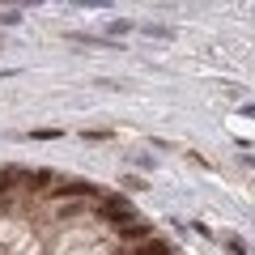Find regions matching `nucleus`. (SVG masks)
Here are the masks:
<instances>
[{"mask_svg":"<svg viewBox=\"0 0 255 255\" xmlns=\"http://www.w3.org/2000/svg\"><path fill=\"white\" fill-rule=\"evenodd\" d=\"M98 217L102 221H115V226H128V221H132V209H128L124 196H102V200H98Z\"/></svg>","mask_w":255,"mask_h":255,"instance_id":"nucleus-1","label":"nucleus"},{"mask_svg":"<svg viewBox=\"0 0 255 255\" xmlns=\"http://www.w3.org/2000/svg\"><path fill=\"white\" fill-rule=\"evenodd\" d=\"M136 255H174V251H170V243H162V238H149V243L136 247Z\"/></svg>","mask_w":255,"mask_h":255,"instance_id":"nucleus-2","label":"nucleus"},{"mask_svg":"<svg viewBox=\"0 0 255 255\" xmlns=\"http://www.w3.org/2000/svg\"><path fill=\"white\" fill-rule=\"evenodd\" d=\"M124 230V238H149V221H140V217H132L128 226H119Z\"/></svg>","mask_w":255,"mask_h":255,"instance_id":"nucleus-3","label":"nucleus"},{"mask_svg":"<svg viewBox=\"0 0 255 255\" xmlns=\"http://www.w3.org/2000/svg\"><path fill=\"white\" fill-rule=\"evenodd\" d=\"M60 191H68V196H90V183H81V179H68V183H60Z\"/></svg>","mask_w":255,"mask_h":255,"instance_id":"nucleus-4","label":"nucleus"},{"mask_svg":"<svg viewBox=\"0 0 255 255\" xmlns=\"http://www.w3.org/2000/svg\"><path fill=\"white\" fill-rule=\"evenodd\" d=\"M13 183H17V170H9V166H4V170H0V191H9Z\"/></svg>","mask_w":255,"mask_h":255,"instance_id":"nucleus-5","label":"nucleus"},{"mask_svg":"<svg viewBox=\"0 0 255 255\" xmlns=\"http://www.w3.org/2000/svg\"><path fill=\"white\" fill-rule=\"evenodd\" d=\"M26 183H30V187H43V183H51V170H34Z\"/></svg>","mask_w":255,"mask_h":255,"instance_id":"nucleus-6","label":"nucleus"},{"mask_svg":"<svg viewBox=\"0 0 255 255\" xmlns=\"http://www.w3.org/2000/svg\"><path fill=\"white\" fill-rule=\"evenodd\" d=\"M17 21H21L17 9H4V13H0V26H17Z\"/></svg>","mask_w":255,"mask_h":255,"instance_id":"nucleus-7","label":"nucleus"},{"mask_svg":"<svg viewBox=\"0 0 255 255\" xmlns=\"http://www.w3.org/2000/svg\"><path fill=\"white\" fill-rule=\"evenodd\" d=\"M145 34H157V38H170V26H145Z\"/></svg>","mask_w":255,"mask_h":255,"instance_id":"nucleus-8","label":"nucleus"}]
</instances>
